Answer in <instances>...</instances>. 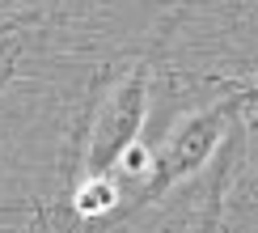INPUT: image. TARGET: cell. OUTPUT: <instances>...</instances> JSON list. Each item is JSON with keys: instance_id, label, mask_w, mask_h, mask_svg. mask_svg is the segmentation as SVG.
Segmentation results:
<instances>
[{"instance_id": "1", "label": "cell", "mask_w": 258, "mask_h": 233, "mask_svg": "<svg viewBox=\"0 0 258 233\" xmlns=\"http://www.w3.org/2000/svg\"><path fill=\"white\" fill-rule=\"evenodd\" d=\"M258 123V77L241 81L237 89H229L224 98L212 106L186 114L174 132L161 140L153 153V161L144 169V187H140V204H157L161 195H169L174 187H182L190 174H199L203 165L216 161V153L224 148L233 132Z\"/></svg>"}, {"instance_id": "2", "label": "cell", "mask_w": 258, "mask_h": 233, "mask_svg": "<svg viewBox=\"0 0 258 233\" xmlns=\"http://www.w3.org/2000/svg\"><path fill=\"white\" fill-rule=\"evenodd\" d=\"M148 93H153V55L132 60L119 77L102 85L98 102L89 110V123H85L77 178H114V165L127 161L132 144L140 140Z\"/></svg>"}, {"instance_id": "3", "label": "cell", "mask_w": 258, "mask_h": 233, "mask_svg": "<svg viewBox=\"0 0 258 233\" xmlns=\"http://www.w3.org/2000/svg\"><path fill=\"white\" fill-rule=\"evenodd\" d=\"M245 132L250 127H241V132H233L224 148L216 153V161H212V174H208V199L199 204L195 220H190L186 233H224V208H229V187L233 178L241 174V161H245Z\"/></svg>"}, {"instance_id": "4", "label": "cell", "mask_w": 258, "mask_h": 233, "mask_svg": "<svg viewBox=\"0 0 258 233\" xmlns=\"http://www.w3.org/2000/svg\"><path fill=\"white\" fill-rule=\"evenodd\" d=\"M119 204V187H114V178H77V187H72V212L77 216H102V212H110Z\"/></svg>"}, {"instance_id": "5", "label": "cell", "mask_w": 258, "mask_h": 233, "mask_svg": "<svg viewBox=\"0 0 258 233\" xmlns=\"http://www.w3.org/2000/svg\"><path fill=\"white\" fill-rule=\"evenodd\" d=\"M30 26V17H0V81L13 77L21 60V30Z\"/></svg>"}, {"instance_id": "6", "label": "cell", "mask_w": 258, "mask_h": 233, "mask_svg": "<svg viewBox=\"0 0 258 233\" xmlns=\"http://www.w3.org/2000/svg\"><path fill=\"white\" fill-rule=\"evenodd\" d=\"M26 233H59V229L51 225L47 208H34V216H30V229H26Z\"/></svg>"}]
</instances>
